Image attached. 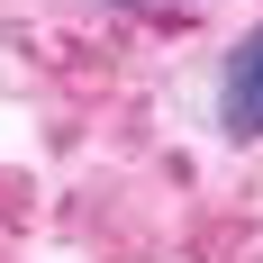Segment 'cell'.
Instances as JSON below:
<instances>
[{"label": "cell", "instance_id": "2", "mask_svg": "<svg viewBox=\"0 0 263 263\" xmlns=\"http://www.w3.org/2000/svg\"><path fill=\"white\" fill-rule=\"evenodd\" d=\"M109 9H145V0H109Z\"/></svg>", "mask_w": 263, "mask_h": 263}, {"label": "cell", "instance_id": "1", "mask_svg": "<svg viewBox=\"0 0 263 263\" xmlns=\"http://www.w3.org/2000/svg\"><path fill=\"white\" fill-rule=\"evenodd\" d=\"M218 127L236 136V145L263 136V27H245L236 54H227V73H218Z\"/></svg>", "mask_w": 263, "mask_h": 263}]
</instances>
